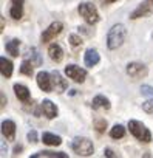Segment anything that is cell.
Segmentation results:
<instances>
[{"label":"cell","instance_id":"cell-29","mask_svg":"<svg viewBox=\"0 0 153 158\" xmlns=\"http://www.w3.org/2000/svg\"><path fill=\"white\" fill-rule=\"evenodd\" d=\"M28 139H30L31 143H36V141H37V133H36L34 130H31V132L28 133Z\"/></svg>","mask_w":153,"mask_h":158},{"label":"cell","instance_id":"cell-17","mask_svg":"<svg viewBox=\"0 0 153 158\" xmlns=\"http://www.w3.org/2000/svg\"><path fill=\"white\" fill-rule=\"evenodd\" d=\"M13 2V6H11V17L19 20L22 17V6H23V0H11Z\"/></svg>","mask_w":153,"mask_h":158},{"label":"cell","instance_id":"cell-11","mask_svg":"<svg viewBox=\"0 0 153 158\" xmlns=\"http://www.w3.org/2000/svg\"><path fill=\"white\" fill-rule=\"evenodd\" d=\"M2 133H3V136H6V139L13 141L14 135H16V124L13 121H10V119L3 121L2 123Z\"/></svg>","mask_w":153,"mask_h":158},{"label":"cell","instance_id":"cell-16","mask_svg":"<svg viewBox=\"0 0 153 158\" xmlns=\"http://www.w3.org/2000/svg\"><path fill=\"white\" fill-rule=\"evenodd\" d=\"M91 106H93V109H95V110H98V109H105V110H108V109H110V101H108L105 96L98 95V96L93 99Z\"/></svg>","mask_w":153,"mask_h":158},{"label":"cell","instance_id":"cell-28","mask_svg":"<svg viewBox=\"0 0 153 158\" xmlns=\"http://www.w3.org/2000/svg\"><path fill=\"white\" fill-rule=\"evenodd\" d=\"M142 109L147 112V113H153V99H148L142 104Z\"/></svg>","mask_w":153,"mask_h":158},{"label":"cell","instance_id":"cell-9","mask_svg":"<svg viewBox=\"0 0 153 158\" xmlns=\"http://www.w3.org/2000/svg\"><path fill=\"white\" fill-rule=\"evenodd\" d=\"M51 81H53V89H54L56 93H62V92H65L66 87H68L66 81L60 76V73H57V71H53V73H51Z\"/></svg>","mask_w":153,"mask_h":158},{"label":"cell","instance_id":"cell-20","mask_svg":"<svg viewBox=\"0 0 153 158\" xmlns=\"http://www.w3.org/2000/svg\"><path fill=\"white\" fill-rule=\"evenodd\" d=\"M26 57H28L30 62H33V65H36V67H39V65L42 64V57H40V54H39V51H37L36 48H30Z\"/></svg>","mask_w":153,"mask_h":158},{"label":"cell","instance_id":"cell-24","mask_svg":"<svg viewBox=\"0 0 153 158\" xmlns=\"http://www.w3.org/2000/svg\"><path fill=\"white\" fill-rule=\"evenodd\" d=\"M20 71H22L23 74H26V76H33V73H34V70H33V62L23 60L22 65H20Z\"/></svg>","mask_w":153,"mask_h":158},{"label":"cell","instance_id":"cell-4","mask_svg":"<svg viewBox=\"0 0 153 158\" xmlns=\"http://www.w3.org/2000/svg\"><path fill=\"white\" fill-rule=\"evenodd\" d=\"M79 13L81 16L88 22V23H96L99 20V14H98V10L93 3L90 2H85V3H81L79 6Z\"/></svg>","mask_w":153,"mask_h":158},{"label":"cell","instance_id":"cell-3","mask_svg":"<svg viewBox=\"0 0 153 158\" xmlns=\"http://www.w3.org/2000/svg\"><path fill=\"white\" fill-rule=\"evenodd\" d=\"M128 129H130V132H131L139 141H142V143L151 141V133H150V130H148L142 123L131 119V121H128Z\"/></svg>","mask_w":153,"mask_h":158},{"label":"cell","instance_id":"cell-34","mask_svg":"<svg viewBox=\"0 0 153 158\" xmlns=\"http://www.w3.org/2000/svg\"><path fill=\"white\" fill-rule=\"evenodd\" d=\"M150 2H153V0H150Z\"/></svg>","mask_w":153,"mask_h":158},{"label":"cell","instance_id":"cell-31","mask_svg":"<svg viewBox=\"0 0 153 158\" xmlns=\"http://www.w3.org/2000/svg\"><path fill=\"white\" fill-rule=\"evenodd\" d=\"M20 150H22V146H16V147H14V155H17Z\"/></svg>","mask_w":153,"mask_h":158},{"label":"cell","instance_id":"cell-23","mask_svg":"<svg viewBox=\"0 0 153 158\" xmlns=\"http://www.w3.org/2000/svg\"><path fill=\"white\" fill-rule=\"evenodd\" d=\"M110 135H111V138H115V139H118V138H122L124 135H125V129L121 126V124H116L111 130H110Z\"/></svg>","mask_w":153,"mask_h":158},{"label":"cell","instance_id":"cell-12","mask_svg":"<svg viewBox=\"0 0 153 158\" xmlns=\"http://www.w3.org/2000/svg\"><path fill=\"white\" fill-rule=\"evenodd\" d=\"M42 112H43L45 116L50 118V119H53V118L57 116V107H56L50 99H45V101L42 102Z\"/></svg>","mask_w":153,"mask_h":158},{"label":"cell","instance_id":"cell-1","mask_svg":"<svg viewBox=\"0 0 153 158\" xmlns=\"http://www.w3.org/2000/svg\"><path fill=\"white\" fill-rule=\"evenodd\" d=\"M125 36H127V30L124 25L118 23V25H113L111 30L108 31V36H107V45L110 50H116L119 48L124 40H125Z\"/></svg>","mask_w":153,"mask_h":158},{"label":"cell","instance_id":"cell-25","mask_svg":"<svg viewBox=\"0 0 153 158\" xmlns=\"http://www.w3.org/2000/svg\"><path fill=\"white\" fill-rule=\"evenodd\" d=\"M141 92H142V95L147 96L148 99H153V89H151V87H148V85H142V87H141Z\"/></svg>","mask_w":153,"mask_h":158},{"label":"cell","instance_id":"cell-15","mask_svg":"<svg viewBox=\"0 0 153 158\" xmlns=\"http://www.w3.org/2000/svg\"><path fill=\"white\" fill-rule=\"evenodd\" d=\"M0 71H2V74L5 77H10L13 74V62L8 60L6 57H0Z\"/></svg>","mask_w":153,"mask_h":158},{"label":"cell","instance_id":"cell-22","mask_svg":"<svg viewBox=\"0 0 153 158\" xmlns=\"http://www.w3.org/2000/svg\"><path fill=\"white\" fill-rule=\"evenodd\" d=\"M6 51H8L11 56L17 57V56H19V39H13L11 42H8V44H6Z\"/></svg>","mask_w":153,"mask_h":158},{"label":"cell","instance_id":"cell-13","mask_svg":"<svg viewBox=\"0 0 153 158\" xmlns=\"http://www.w3.org/2000/svg\"><path fill=\"white\" fill-rule=\"evenodd\" d=\"M48 54H50V57H51L54 62H60V60L63 59V50H62L60 45H57V44H51V45H50Z\"/></svg>","mask_w":153,"mask_h":158},{"label":"cell","instance_id":"cell-8","mask_svg":"<svg viewBox=\"0 0 153 158\" xmlns=\"http://www.w3.org/2000/svg\"><path fill=\"white\" fill-rule=\"evenodd\" d=\"M37 84L43 92H51L53 90V81H51V74H48L46 71H40L37 73Z\"/></svg>","mask_w":153,"mask_h":158},{"label":"cell","instance_id":"cell-26","mask_svg":"<svg viewBox=\"0 0 153 158\" xmlns=\"http://www.w3.org/2000/svg\"><path fill=\"white\" fill-rule=\"evenodd\" d=\"M70 42H71L73 47H79V45H82V39H81L79 36H76V34H71V36H70Z\"/></svg>","mask_w":153,"mask_h":158},{"label":"cell","instance_id":"cell-10","mask_svg":"<svg viewBox=\"0 0 153 158\" xmlns=\"http://www.w3.org/2000/svg\"><path fill=\"white\" fill-rule=\"evenodd\" d=\"M153 2H144V3H141L131 14H130V19H138V17H144V16H147V14H150L151 11H153V5H151Z\"/></svg>","mask_w":153,"mask_h":158},{"label":"cell","instance_id":"cell-33","mask_svg":"<svg viewBox=\"0 0 153 158\" xmlns=\"http://www.w3.org/2000/svg\"><path fill=\"white\" fill-rule=\"evenodd\" d=\"M105 2H107V3H111V2H115V0H105Z\"/></svg>","mask_w":153,"mask_h":158},{"label":"cell","instance_id":"cell-7","mask_svg":"<svg viewBox=\"0 0 153 158\" xmlns=\"http://www.w3.org/2000/svg\"><path fill=\"white\" fill-rule=\"evenodd\" d=\"M62 23L60 22H54V23H51L45 31H43V34H42V42H50V40H53L60 31H62Z\"/></svg>","mask_w":153,"mask_h":158},{"label":"cell","instance_id":"cell-30","mask_svg":"<svg viewBox=\"0 0 153 158\" xmlns=\"http://www.w3.org/2000/svg\"><path fill=\"white\" fill-rule=\"evenodd\" d=\"M104 153H105V156H116V155H115V152H113L111 149H105V152H104Z\"/></svg>","mask_w":153,"mask_h":158},{"label":"cell","instance_id":"cell-5","mask_svg":"<svg viewBox=\"0 0 153 158\" xmlns=\"http://www.w3.org/2000/svg\"><path fill=\"white\" fill-rule=\"evenodd\" d=\"M65 73L70 79H73L74 82H84L85 81V76H87V71L78 65H68L65 68Z\"/></svg>","mask_w":153,"mask_h":158},{"label":"cell","instance_id":"cell-27","mask_svg":"<svg viewBox=\"0 0 153 158\" xmlns=\"http://www.w3.org/2000/svg\"><path fill=\"white\" fill-rule=\"evenodd\" d=\"M95 126H96V129H98V132H104L105 130V127H107V121L105 119H98L96 123H95Z\"/></svg>","mask_w":153,"mask_h":158},{"label":"cell","instance_id":"cell-19","mask_svg":"<svg viewBox=\"0 0 153 158\" xmlns=\"http://www.w3.org/2000/svg\"><path fill=\"white\" fill-rule=\"evenodd\" d=\"M42 141H43L45 144H48V146H59V144L62 143L60 136H56V135L48 133V132H45V133L42 135Z\"/></svg>","mask_w":153,"mask_h":158},{"label":"cell","instance_id":"cell-32","mask_svg":"<svg viewBox=\"0 0 153 158\" xmlns=\"http://www.w3.org/2000/svg\"><path fill=\"white\" fill-rule=\"evenodd\" d=\"M3 107H5V95L2 93V109H3Z\"/></svg>","mask_w":153,"mask_h":158},{"label":"cell","instance_id":"cell-6","mask_svg":"<svg viewBox=\"0 0 153 158\" xmlns=\"http://www.w3.org/2000/svg\"><path fill=\"white\" fill-rule=\"evenodd\" d=\"M127 73L133 79H141V77L147 76V67L144 64H139V62H131L127 65Z\"/></svg>","mask_w":153,"mask_h":158},{"label":"cell","instance_id":"cell-2","mask_svg":"<svg viewBox=\"0 0 153 158\" xmlns=\"http://www.w3.org/2000/svg\"><path fill=\"white\" fill-rule=\"evenodd\" d=\"M71 149L76 152V155H79V156H90L93 155V143L88 139V138H74L73 143H71Z\"/></svg>","mask_w":153,"mask_h":158},{"label":"cell","instance_id":"cell-14","mask_svg":"<svg viewBox=\"0 0 153 158\" xmlns=\"http://www.w3.org/2000/svg\"><path fill=\"white\" fill-rule=\"evenodd\" d=\"M14 92H16V96L20 101H23V102H28L30 101V90H28V87L20 85V84H16L14 85Z\"/></svg>","mask_w":153,"mask_h":158},{"label":"cell","instance_id":"cell-18","mask_svg":"<svg viewBox=\"0 0 153 158\" xmlns=\"http://www.w3.org/2000/svg\"><path fill=\"white\" fill-rule=\"evenodd\" d=\"M99 62V54H98V51L96 50H87V53H85V65L87 67H93V65H96Z\"/></svg>","mask_w":153,"mask_h":158},{"label":"cell","instance_id":"cell-21","mask_svg":"<svg viewBox=\"0 0 153 158\" xmlns=\"http://www.w3.org/2000/svg\"><path fill=\"white\" fill-rule=\"evenodd\" d=\"M45 158V156H51V158H66V153L63 152H50V150H45V152H37L33 155V158Z\"/></svg>","mask_w":153,"mask_h":158}]
</instances>
